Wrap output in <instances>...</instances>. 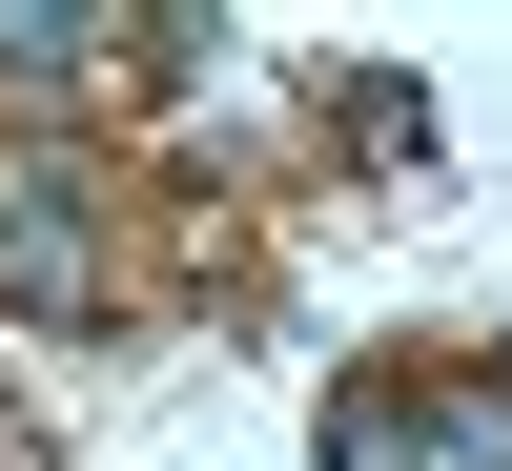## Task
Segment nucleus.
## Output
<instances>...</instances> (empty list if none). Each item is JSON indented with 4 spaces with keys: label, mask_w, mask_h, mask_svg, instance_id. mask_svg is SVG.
Wrapping results in <instances>:
<instances>
[{
    "label": "nucleus",
    "mask_w": 512,
    "mask_h": 471,
    "mask_svg": "<svg viewBox=\"0 0 512 471\" xmlns=\"http://www.w3.org/2000/svg\"><path fill=\"white\" fill-rule=\"evenodd\" d=\"M0 287H21V308H82V287H103L82 164H0Z\"/></svg>",
    "instance_id": "2"
},
{
    "label": "nucleus",
    "mask_w": 512,
    "mask_h": 471,
    "mask_svg": "<svg viewBox=\"0 0 512 471\" xmlns=\"http://www.w3.org/2000/svg\"><path fill=\"white\" fill-rule=\"evenodd\" d=\"M328 471H512V369H451V390H328Z\"/></svg>",
    "instance_id": "1"
},
{
    "label": "nucleus",
    "mask_w": 512,
    "mask_h": 471,
    "mask_svg": "<svg viewBox=\"0 0 512 471\" xmlns=\"http://www.w3.org/2000/svg\"><path fill=\"white\" fill-rule=\"evenodd\" d=\"M0 82H103V0H0Z\"/></svg>",
    "instance_id": "3"
}]
</instances>
